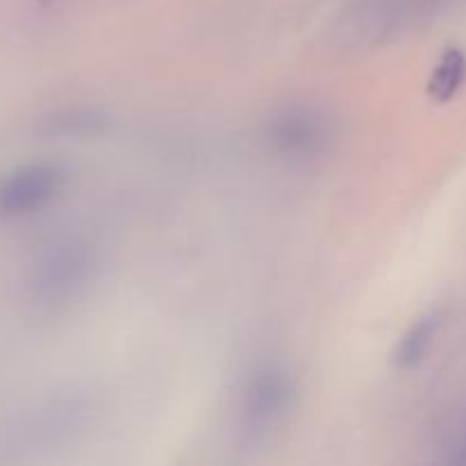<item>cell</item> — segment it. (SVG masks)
<instances>
[{
    "mask_svg": "<svg viewBox=\"0 0 466 466\" xmlns=\"http://www.w3.org/2000/svg\"><path fill=\"white\" fill-rule=\"evenodd\" d=\"M268 146L285 157H314L330 144L332 127L326 114L317 107L291 105L267 121L264 130Z\"/></svg>",
    "mask_w": 466,
    "mask_h": 466,
    "instance_id": "obj_1",
    "label": "cell"
},
{
    "mask_svg": "<svg viewBox=\"0 0 466 466\" xmlns=\"http://www.w3.org/2000/svg\"><path fill=\"white\" fill-rule=\"evenodd\" d=\"M91 255L85 244L64 241L55 246L41 273V289L48 299H68L85 287L89 278Z\"/></svg>",
    "mask_w": 466,
    "mask_h": 466,
    "instance_id": "obj_3",
    "label": "cell"
},
{
    "mask_svg": "<svg viewBox=\"0 0 466 466\" xmlns=\"http://www.w3.org/2000/svg\"><path fill=\"white\" fill-rule=\"evenodd\" d=\"M466 82V55L460 48H449L428 80V96L435 103H449Z\"/></svg>",
    "mask_w": 466,
    "mask_h": 466,
    "instance_id": "obj_5",
    "label": "cell"
},
{
    "mask_svg": "<svg viewBox=\"0 0 466 466\" xmlns=\"http://www.w3.org/2000/svg\"><path fill=\"white\" fill-rule=\"evenodd\" d=\"M437 328H440V317L431 314V317H423L410 328L408 332L400 339L399 349H396V364L403 369L417 367L419 362H423V358L431 350L432 339L437 335Z\"/></svg>",
    "mask_w": 466,
    "mask_h": 466,
    "instance_id": "obj_6",
    "label": "cell"
},
{
    "mask_svg": "<svg viewBox=\"0 0 466 466\" xmlns=\"http://www.w3.org/2000/svg\"><path fill=\"white\" fill-rule=\"evenodd\" d=\"M62 173L55 167H30L16 173L0 189V208L7 212H23L48 200L57 191Z\"/></svg>",
    "mask_w": 466,
    "mask_h": 466,
    "instance_id": "obj_4",
    "label": "cell"
},
{
    "mask_svg": "<svg viewBox=\"0 0 466 466\" xmlns=\"http://www.w3.org/2000/svg\"><path fill=\"white\" fill-rule=\"evenodd\" d=\"M294 403V380L285 369L264 367L250 378L244 394V423L250 432H268L285 421Z\"/></svg>",
    "mask_w": 466,
    "mask_h": 466,
    "instance_id": "obj_2",
    "label": "cell"
}]
</instances>
